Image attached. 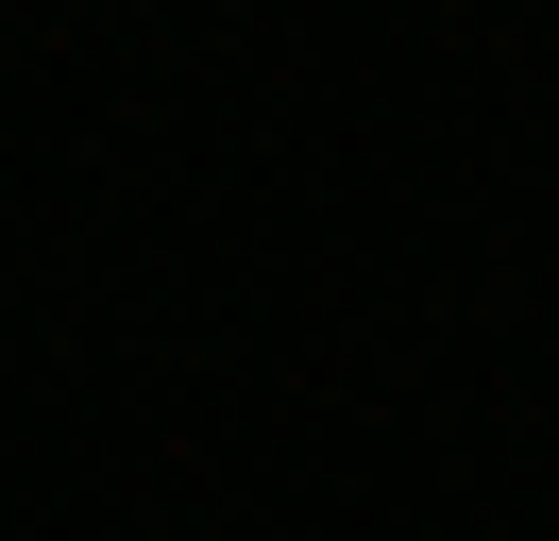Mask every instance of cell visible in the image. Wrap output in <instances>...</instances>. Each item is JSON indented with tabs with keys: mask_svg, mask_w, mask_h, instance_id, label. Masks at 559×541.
I'll list each match as a JSON object with an SVG mask.
<instances>
[]
</instances>
